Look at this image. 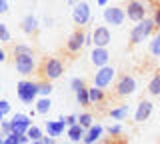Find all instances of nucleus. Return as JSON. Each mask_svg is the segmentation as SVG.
Instances as JSON below:
<instances>
[{
    "label": "nucleus",
    "instance_id": "4be33fe9",
    "mask_svg": "<svg viewBox=\"0 0 160 144\" xmlns=\"http://www.w3.org/2000/svg\"><path fill=\"white\" fill-rule=\"evenodd\" d=\"M88 94H90V104H96V102H102L104 100V90L98 86H92L88 88Z\"/></svg>",
    "mask_w": 160,
    "mask_h": 144
},
{
    "label": "nucleus",
    "instance_id": "2eb2a0df",
    "mask_svg": "<svg viewBox=\"0 0 160 144\" xmlns=\"http://www.w3.org/2000/svg\"><path fill=\"white\" fill-rule=\"evenodd\" d=\"M44 128H46V132H48V136H62L64 134V128H68L66 126V122H64V116H60L58 120H46V124H44Z\"/></svg>",
    "mask_w": 160,
    "mask_h": 144
},
{
    "label": "nucleus",
    "instance_id": "20e7f679",
    "mask_svg": "<svg viewBox=\"0 0 160 144\" xmlns=\"http://www.w3.org/2000/svg\"><path fill=\"white\" fill-rule=\"evenodd\" d=\"M114 76H116V70H114L112 66H102V68H96V74H94V86H98V88H106L112 84L114 80Z\"/></svg>",
    "mask_w": 160,
    "mask_h": 144
},
{
    "label": "nucleus",
    "instance_id": "393cba45",
    "mask_svg": "<svg viewBox=\"0 0 160 144\" xmlns=\"http://www.w3.org/2000/svg\"><path fill=\"white\" fill-rule=\"evenodd\" d=\"M148 48H150V54H152V56L160 58V32L152 38V40H150V46Z\"/></svg>",
    "mask_w": 160,
    "mask_h": 144
},
{
    "label": "nucleus",
    "instance_id": "c85d7f7f",
    "mask_svg": "<svg viewBox=\"0 0 160 144\" xmlns=\"http://www.w3.org/2000/svg\"><path fill=\"white\" fill-rule=\"evenodd\" d=\"M16 54H34V50L28 44H16V46H14V56H16Z\"/></svg>",
    "mask_w": 160,
    "mask_h": 144
},
{
    "label": "nucleus",
    "instance_id": "1a4fd4ad",
    "mask_svg": "<svg viewBox=\"0 0 160 144\" xmlns=\"http://www.w3.org/2000/svg\"><path fill=\"white\" fill-rule=\"evenodd\" d=\"M136 92V80L130 74H124V76L118 78L116 82V94L118 96H130V94Z\"/></svg>",
    "mask_w": 160,
    "mask_h": 144
},
{
    "label": "nucleus",
    "instance_id": "72a5a7b5",
    "mask_svg": "<svg viewBox=\"0 0 160 144\" xmlns=\"http://www.w3.org/2000/svg\"><path fill=\"white\" fill-rule=\"evenodd\" d=\"M120 132H122V126H120V124H110V126H108V134H110V136H118Z\"/></svg>",
    "mask_w": 160,
    "mask_h": 144
},
{
    "label": "nucleus",
    "instance_id": "c9c22d12",
    "mask_svg": "<svg viewBox=\"0 0 160 144\" xmlns=\"http://www.w3.org/2000/svg\"><path fill=\"white\" fill-rule=\"evenodd\" d=\"M152 20H154V26L160 28V6L154 10V16H152Z\"/></svg>",
    "mask_w": 160,
    "mask_h": 144
},
{
    "label": "nucleus",
    "instance_id": "e433bc0d",
    "mask_svg": "<svg viewBox=\"0 0 160 144\" xmlns=\"http://www.w3.org/2000/svg\"><path fill=\"white\" fill-rule=\"evenodd\" d=\"M40 142H42V144H56V138L46 134V136H42V140H40Z\"/></svg>",
    "mask_w": 160,
    "mask_h": 144
},
{
    "label": "nucleus",
    "instance_id": "f8f14e48",
    "mask_svg": "<svg viewBox=\"0 0 160 144\" xmlns=\"http://www.w3.org/2000/svg\"><path fill=\"white\" fill-rule=\"evenodd\" d=\"M84 46H86V32L76 30V32L70 34V38H68V42H66L68 52H80Z\"/></svg>",
    "mask_w": 160,
    "mask_h": 144
},
{
    "label": "nucleus",
    "instance_id": "4468645a",
    "mask_svg": "<svg viewBox=\"0 0 160 144\" xmlns=\"http://www.w3.org/2000/svg\"><path fill=\"white\" fill-rule=\"evenodd\" d=\"M152 110H154V106H152L150 100H140L138 106H136V112H134V120H136V122L148 120V118L152 116Z\"/></svg>",
    "mask_w": 160,
    "mask_h": 144
},
{
    "label": "nucleus",
    "instance_id": "bb28decb",
    "mask_svg": "<svg viewBox=\"0 0 160 144\" xmlns=\"http://www.w3.org/2000/svg\"><path fill=\"white\" fill-rule=\"evenodd\" d=\"M50 92H52V84H50V80L38 82V94L40 96H50Z\"/></svg>",
    "mask_w": 160,
    "mask_h": 144
},
{
    "label": "nucleus",
    "instance_id": "f03ea898",
    "mask_svg": "<svg viewBox=\"0 0 160 144\" xmlns=\"http://www.w3.org/2000/svg\"><path fill=\"white\" fill-rule=\"evenodd\" d=\"M154 20L152 18H144V20L136 22V26L130 30V42L132 44H140L142 40H146V38L150 36V34L154 32Z\"/></svg>",
    "mask_w": 160,
    "mask_h": 144
},
{
    "label": "nucleus",
    "instance_id": "6ab92c4d",
    "mask_svg": "<svg viewBox=\"0 0 160 144\" xmlns=\"http://www.w3.org/2000/svg\"><path fill=\"white\" fill-rule=\"evenodd\" d=\"M34 108H36V114H48L52 108L50 96H38V100L34 102Z\"/></svg>",
    "mask_w": 160,
    "mask_h": 144
},
{
    "label": "nucleus",
    "instance_id": "c03bdc74",
    "mask_svg": "<svg viewBox=\"0 0 160 144\" xmlns=\"http://www.w3.org/2000/svg\"><path fill=\"white\" fill-rule=\"evenodd\" d=\"M2 120H4V114H2V112H0V122H2Z\"/></svg>",
    "mask_w": 160,
    "mask_h": 144
},
{
    "label": "nucleus",
    "instance_id": "9d476101",
    "mask_svg": "<svg viewBox=\"0 0 160 144\" xmlns=\"http://www.w3.org/2000/svg\"><path fill=\"white\" fill-rule=\"evenodd\" d=\"M110 42H112V36H110V30L106 26H96L92 30V46L108 48Z\"/></svg>",
    "mask_w": 160,
    "mask_h": 144
},
{
    "label": "nucleus",
    "instance_id": "4c0bfd02",
    "mask_svg": "<svg viewBox=\"0 0 160 144\" xmlns=\"http://www.w3.org/2000/svg\"><path fill=\"white\" fill-rule=\"evenodd\" d=\"M8 2H6V0H0V14H6L8 12Z\"/></svg>",
    "mask_w": 160,
    "mask_h": 144
},
{
    "label": "nucleus",
    "instance_id": "f257e3e1",
    "mask_svg": "<svg viewBox=\"0 0 160 144\" xmlns=\"http://www.w3.org/2000/svg\"><path fill=\"white\" fill-rule=\"evenodd\" d=\"M16 94L20 98V102L24 104H34L38 100V82H32V80H20L16 84Z\"/></svg>",
    "mask_w": 160,
    "mask_h": 144
},
{
    "label": "nucleus",
    "instance_id": "7ed1b4c3",
    "mask_svg": "<svg viewBox=\"0 0 160 144\" xmlns=\"http://www.w3.org/2000/svg\"><path fill=\"white\" fill-rule=\"evenodd\" d=\"M64 74V64L60 58H46L42 62V76L44 80H58L60 76Z\"/></svg>",
    "mask_w": 160,
    "mask_h": 144
},
{
    "label": "nucleus",
    "instance_id": "7c9ffc66",
    "mask_svg": "<svg viewBox=\"0 0 160 144\" xmlns=\"http://www.w3.org/2000/svg\"><path fill=\"white\" fill-rule=\"evenodd\" d=\"M12 134V120H2L0 122V136Z\"/></svg>",
    "mask_w": 160,
    "mask_h": 144
},
{
    "label": "nucleus",
    "instance_id": "79ce46f5",
    "mask_svg": "<svg viewBox=\"0 0 160 144\" xmlns=\"http://www.w3.org/2000/svg\"><path fill=\"white\" fill-rule=\"evenodd\" d=\"M86 44H92V34H86Z\"/></svg>",
    "mask_w": 160,
    "mask_h": 144
},
{
    "label": "nucleus",
    "instance_id": "9b49d317",
    "mask_svg": "<svg viewBox=\"0 0 160 144\" xmlns=\"http://www.w3.org/2000/svg\"><path fill=\"white\" fill-rule=\"evenodd\" d=\"M32 126V120H30L28 114H22V112H16L12 116V132L14 134H26V130Z\"/></svg>",
    "mask_w": 160,
    "mask_h": 144
},
{
    "label": "nucleus",
    "instance_id": "b1692460",
    "mask_svg": "<svg viewBox=\"0 0 160 144\" xmlns=\"http://www.w3.org/2000/svg\"><path fill=\"white\" fill-rule=\"evenodd\" d=\"M26 134H28V138H30L32 142H34V140H42V136H44V134H42V128H38L36 124H32V126L26 130Z\"/></svg>",
    "mask_w": 160,
    "mask_h": 144
},
{
    "label": "nucleus",
    "instance_id": "5701e85b",
    "mask_svg": "<svg viewBox=\"0 0 160 144\" xmlns=\"http://www.w3.org/2000/svg\"><path fill=\"white\" fill-rule=\"evenodd\" d=\"M76 102L80 106H90V94H88V86L76 92Z\"/></svg>",
    "mask_w": 160,
    "mask_h": 144
},
{
    "label": "nucleus",
    "instance_id": "aec40b11",
    "mask_svg": "<svg viewBox=\"0 0 160 144\" xmlns=\"http://www.w3.org/2000/svg\"><path fill=\"white\" fill-rule=\"evenodd\" d=\"M128 114H130V106L128 104H120V106L110 110V118H112V120H124Z\"/></svg>",
    "mask_w": 160,
    "mask_h": 144
},
{
    "label": "nucleus",
    "instance_id": "f3484780",
    "mask_svg": "<svg viewBox=\"0 0 160 144\" xmlns=\"http://www.w3.org/2000/svg\"><path fill=\"white\" fill-rule=\"evenodd\" d=\"M102 132H104V128L100 126V124H92V126L86 130V136H84V144H94L96 140H100V136H102Z\"/></svg>",
    "mask_w": 160,
    "mask_h": 144
},
{
    "label": "nucleus",
    "instance_id": "0eeeda50",
    "mask_svg": "<svg viewBox=\"0 0 160 144\" xmlns=\"http://www.w3.org/2000/svg\"><path fill=\"white\" fill-rule=\"evenodd\" d=\"M102 16H104V22H106V24L120 26V24H124V20H126V10H124V8H120V6L104 8Z\"/></svg>",
    "mask_w": 160,
    "mask_h": 144
},
{
    "label": "nucleus",
    "instance_id": "49530a36",
    "mask_svg": "<svg viewBox=\"0 0 160 144\" xmlns=\"http://www.w3.org/2000/svg\"><path fill=\"white\" fill-rule=\"evenodd\" d=\"M64 144H74V142H64Z\"/></svg>",
    "mask_w": 160,
    "mask_h": 144
},
{
    "label": "nucleus",
    "instance_id": "ddd939ff",
    "mask_svg": "<svg viewBox=\"0 0 160 144\" xmlns=\"http://www.w3.org/2000/svg\"><path fill=\"white\" fill-rule=\"evenodd\" d=\"M90 62H92L96 68L108 66V62H110V52H108V48H98V46H94L92 52H90Z\"/></svg>",
    "mask_w": 160,
    "mask_h": 144
},
{
    "label": "nucleus",
    "instance_id": "58836bf2",
    "mask_svg": "<svg viewBox=\"0 0 160 144\" xmlns=\"http://www.w3.org/2000/svg\"><path fill=\"white\" fill-rule=\"evenodd\" d=\"M18 140H20V144H30V142H32V140L28 138V134H20Z\"/></svg>",
    "mask_w": 160,
    "mask_h": 144
},
{
    "label": "nucleus",
    "instance_id": "ea45409f",
    "mask_svg": "<svg viewBox=\"0 0 160 144\" xmlns=\"http://www.w3.org/2000/svg\"><path fill=\"white\" fill-rule=\"evenodd\" d=\"M6 60V52H4V48H0V62Z\"/></svg>",
    "mask_w": 160,
    "mask_h": 144
},
{
    "label": "nucleus",
    "instance_id": "a211bd4d",
    "mask_svg": "<svg viewBox=\"0 0 160 144\" xmlns=\"http://www.w3.org/2000/svg\"><path fill=\"white\" fill-rule=\"evenodd\" d=\"M66 134H68L70 142H80V140H84V136H86V128L80 126V124H74V126L66 128Z\"/></svg>",
    "mask_w": 160,
    "mask_h": 144
},
{
    "label": "nucleus",
    "instance_id": "6e6552de",
    "mask_svg": "<svg viewBox=\"0 0 160 144\" xmlns=\"http://www.w3.org/2000/svg\"><path fill=\"white\" fill-rule=\"evenodd\" d=\"M126 18H130L132 22H140L146 18V6L140 0H130L126 6Z\"/></svg>",
    "mask_w": 160,
    "mask_h": 144
},
{
    "label": "nucleus",
    "instance_id": "a878e982",
    "mask_svg": "<svg viewBox=\"0 0 160 144\" xmlns=\"http://www.w3.org/2000/svg\"><path fill=\"white\" fill-rule=\"evenodd\" d=\"M92 120H94V118H92V114H88V112H82V114L78 116V124H80V126H84L86 130H88V128L94 124Z\"/></svg>",
    "mask_w": 160,
    "mask_h": 144
},
{
    "label": "nucleus",
    "instance_id": "37998d69",
    "mask_svg": "<svg viewBox=\"0 0 160 144\" xmlns=\"http://www.w3.org/2000/svg\"><path fill=\"white\" fill-rule=\"evenodd\" d=\"M64 2H68V4H76L78 0H64Z\"/></svg>",
    "mask_w": 160,
    "mask_h": 144
},
{
    "label": "nucleus",
    "instance_id": "473e14b6",
    "mask_svg": "<svg viewBox=\"0 0 160 144\" xmlns=\"http://www.w3.org/2000/svg\"><path fill=\"white\" fill-rule=\"evenodd\" d=\"M0 112H2L4 116L12 112V106H10V102H8V100H0Z\"/></svg>",
    "mask_w": 160,
    "mask_h": 144
},
{
    "label": "nucleus",
    "instance_id": "2f4dec72",
    "mask_svg": "<svg viewBox=\"0 0 160 144\" xmlns=\"http://www.w3.org/2000/svg\"><path fill=\"white\" fill-rule=\"evenodd\" d=\"M10 30H8V26L4 22H0V42H10Z\"/></svg>",
    "mask_w": 160,
    "mask_h": 144
},
{
    "label": "nucleus",
    "instance_id": "39448f33",
    "mask_svg": "<svg viewBox=\"0 0 160 144\" xmlns=\"http://www.w3.org/2000/svg\"><path fill=\"white\" fill-rule=\"evenodd\" d=\"M90 18H92V14H90V6L88 2H76L72 8V20L74 24H78V26H86L90 22Z\"/></svg>",
    "mask_w": 160,
    "mask_h": 144
},
{
    "label": "nucleus",
    "instance_id": "cd10ccee",
    "mask_svg": "<svg viewBox=\"0 0 160 144\" xmlns=\"http://www.w3.org/2000/svg\"><path fill=\"white\" fill-rule=\"evenodd\" d=\"M70 88L74 90V94H76L78 90L86 88V82H84V78H72V80H70Z\"/></svg>",
    "mask_w": 160,
    "mask_h": 144
},
{
    "label": "nucleus",
    "instance_id": "f704fd0d",
    "mask_svg": "<svg viewBox=\"0 0 160 144\" xmlns=\"http://www.w3.org/2000/svg\"><path fill=\"white\" fill-rule=\"evenodd\" d=\"M64 122H66V126H74V124H78V116L76 114H68V116H64Z\"/></svg>",
    "mask_w": 160,
    "mask_h": 144
},
{
    "label": "nucleus",
    "instance_id": "a19ab883",
    "mask_svg": "<svg viewBox=\"0 0 160 144\" xmlns=\"http://www.w3.org/2000/svg\"><path fill=\"white\" fill-rule=\"evenodd\" d=\"M108 2H110V0H96V4H98V6H106Z\"/></svg>",
    "mask_w": 160,
    "mask_h": 144
},
{
    "label": "nucleus",
    "instance_id": "a18cd8bd",
    "mask_svg": "<svg viewBox=\"0 0 160 144\" xmlns=\"http://www.w3.org/2000/svg\"><path fill=\"white\" fill-rule=\"evenodd\" d=\"M106 144H118V142H112V140H110V142H106Z\"/></svg>",
    "mask_w": 160,
    "mask_h": 144
},
{
    "label": "nucleus",
    "instance_id": "412c9836",
    "mask_svg": "<svg viewBox=\"0 0 160 144\" xmlns=\"http://www.w3.org/2000/svg\"><path fill=\"white\" fill-rule=\"evenodd\" d=\"M148 94L150 96H160V74H154L148 82Z\"/></svg>",
    "mask_w": 160,
    "mask_h": 144
},
{
    "label": "nucleus",
    "instance_id": "423d86ee",
    "mask_svg": "<svg viewBox=\"0 0 160 144\" xmlns=\"http://www.w3.org/2000/svg\"><path fill=\"white\" fill-rule=\"evenodd\" d=\"M14 66H16V72H20L22 76H28V74L34 72V54H16L14 56Z\"/></svg>",
    "mask_w": 160,
    "mask_h": 144
},
{
    "label": "nucleus",
    "instance_id": "dca6fc26",
    "mask_svg": "<svg viewBox=\"0 0 160 144\" xmlns=\"http://www.w3.org/2000/svg\"><path fill=\"white\" fill-rule=\"evenodd\" d=\"M20 28H22L24 34H34L38 30V18L32 16V14H26L22 18V22H20Z\"/></svg>",
    "mask_w": 160,
    "mask_h": 144
},
{
    "label": "nucleus",
    "instance_id": "c756f323",
    "mask_svg": "<svg viewBox=\"0 0 160 144\" xmlns=\"http://www.w3.org/2000/svg\"><path fill=\"white\" fill-rule=\"evenodd\" d=\"M0 144H20L18 134H6V136H0Z\"/></svg>",
    "mask_w": 160,
    "mask_h": 144
}]
</instances>
